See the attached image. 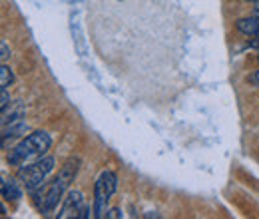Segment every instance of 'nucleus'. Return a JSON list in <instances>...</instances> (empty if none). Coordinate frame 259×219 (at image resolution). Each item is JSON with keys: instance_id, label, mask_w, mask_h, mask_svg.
<instances>
[{"instance_id": "obj_1", "label": "nucleus", "mask_w": 259, "mask_h": 219, "mask_svg": "<svg viewBox=\"0 0 259 219\" xmlns=\"http://www.w3.org/2000/svg\"><path fill=\"white\" fill-rule=\"evenodd\" d=\"M52 146V138L50 134L38 129V132H32L30 136H26L10 154H8V163L10 165H26L30 161H36L44 156Z\"/></svg>"}, {"instance_id": "obj_2", "label": "nucleus", "mask_w": 259, "mask_h": 219, "mask_svg": "<svg viewBox=\"0 0 259 219\" xmlns=\"http://www.w3.org/2000/svg\"><path fill=\"white\" fill-rule=\"evenodd\" d=\"M78 169H80V159H70L64 167L60 169V173L56 176V180H54V182L48 186V189H46L44 207H42V211H40L42 215H50V213L58 207L62 195L66 193V189L70 188V184L74 182Z\"/></svg>"}, {"instance_id": "obj_3", "label": "nucleus", "mask_w": 259, "mask_h": 219, "mask_svg": "<svg viewBox=\"0 0 259 219\" xmlns=\"http://www.w3.org/2000/svg\"><path fill=\"white\" fill-rule=\"evenodd\" d=\"M54 169V157L52 156H42L32 163H26L18 169V180L22 182V186L28 191H36L42 188V184L46 182L48 173Z\"/></svg>"}, {"instance_id": "obj_4", "label": "nucleus", "mask_w": 259, "mask_h": 219, "mask_svg": "<svg viewBox=\"0 0 259 219\" xmlns=\"http://www.w3.org/2000/svg\"><path fill=\"white\" fill-rule=\"evenodd\" d=\"M118 178L114 171H102L94 186V217H106V207L110 197L116 193Z\"/></svg>"}, {"instance_id": "obj_5", "label": "nucleus", "mask_w": 259, "mask_h": 219, "mask_svg": "<svg viewBox=\"0 0 259 219\" xmlns=\"http://www.w3.org/2000/svg\"><path fill=\"white\" fill-rule=\"evenodd\" d=\"M82 211H84V195H82V191H68V195H66L64 199V205H62L58 217L60 219L80 217Z\"/></svg>"}, {"instance_id": "obj_6", "label": "nucleus", "mask_w": 259, "mask_h": 219, "mask_svg": "<svg viewBox=\"0 0 259 219\" xmlns=\"http://www.w3.org/2000/svg\"><path fill=\"white\" fill-rule=\"evenodd\" d=\"M235 28L247 36H259V14L249 16V18H239L235 22Z\"/></svg>"}, {"instance_id": "obj_7", "label": "nucleus", "mask_w": 259, "mask_h": 219, "mask_svg": "<svg viewBox=\"0 0 259 219\" xmlns=\"http://www.w3.org/2000/svg\"><path fill=\"white\" fill-rule=\"evenodd\" d=\"M2 197L8 201H18L22 197V189L18 186V182L14 180H2Z\"/></svg>"}, {"instance_id": "obj_8", "label": "nucleus", "mask_w": 259, "mask_h": 219, "mask_svg": "<svg viewBox=\"0 0 259 219\" xmlns=\"http://www.w3.org/2000/svg\"><path fill=\"white\" fill-rule=\"evenodd\" d=\"M24 132H28V124L24 120H18V122H12L10 125H4L2 129V142H8V138H16V136H22Z\"/></svg>"}, {"instance_id": "obj_9", "label": "nucleus", "mask_w": 259, "mask_h": 219, "mask_svg": "<svg viewBox=\"0 0 259 219\" xmlns=\"http://www.w3.org/2000/svg\"><path fill=\"white\" fill-rule=\"evenodd\" d=\"M12 82H14L12 70L8 68V64L2 62V66H0V88H8Z\"/></svg>"}, {"instance_id": "obj_10", "label": "nucleus", "mask_w": 259, "mask_h": 219, "mask_svg": "<svg viewBox=\"0 0 259 219\" xmlns=\"http://www.w3.org/2000/svg\"><path fill=\"white\" fill-rule=\"evenodd\" d=\"M8 104H10V96H8V88H2V102H0V108H2V112L8 108Z\"/></svg>"}, {"instance_id": "obj_11", "label": "nucleus", "mask_w": 259, "mask_h": 219, "mask_svg": "<svg viewBox=\"0 0 259 219\" xmlns=\"http://www.w3.org/2000/svg\"><path fill=\"white\" fill-rule=\"evenodd\" d=\"M0 50H2V62H6L8 60V56H10V52H8V46H6V42L2 40V44H0Z\"/></svg>"}, {"instance_id": "obj_12", "label": "nucleus", "mask_w": 259, "mask_h": 219, "mask_svg": "<svg viewBox=\"0 0 259 219\" xmlns=\"http://www.w3.org/2000/svg\"><path fill=\"white\" fill-rule=\"evenodd\" d=\"M249 82H251V84H255V86H259V70H255V72L249 76Z\"/></svg>"}, {"instance_id": "obj_13", "label": "nucleus", "mask_w": 259, "mask_h": 219, "mask_svg": "<svg viewBox=\"0 0 259 219\" xmlns=\"http://www.w3.org/2000/svg\"><path fill=\"white\" fill-rule=\"evenodd\" d=\"M106 217L118 219V217H122V213H120V209H112V211H108V213H106Z\"/></svg>"}, {"instance_id": "obj_14", "label": "nucleus", "mask_w": 259, "mask_h": 219, "mask_svg": "<svg viewBox=\"0 0 259 219\" xmlns=\"http://www.w3.org/2000/svg\"><path fill=\"white\" fill-rule=\"evenodd\" d=\"M249 48H253V50H257L259 52V36L255 38V40H251V42H249Z\"/></svg>"}, {"instance_id": "obj_15", "label": "nucleus", "mask_w": 259, "mask_h": 219, "mask_svg": "<svg viewBox=\"0 0 259 219\" xmlns=\"http://www.w3.org/2000/svg\"><path fill=\"white\" fill-rule=\"evenodd\" d=\"M245 2H255V4H257L259 0H245Z\"/></svg>"}]
</instances>
